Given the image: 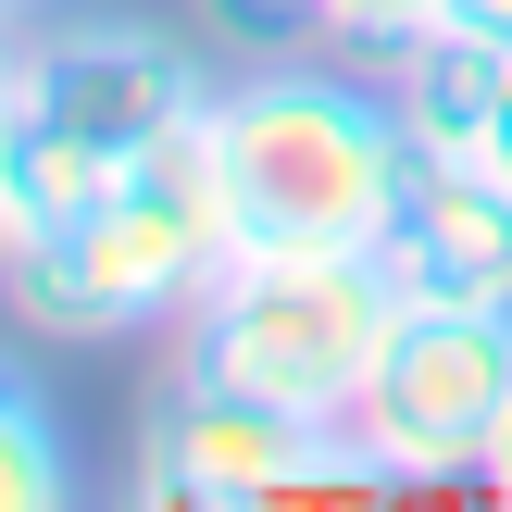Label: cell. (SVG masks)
Segmentation results:
<instances>
[{"label":"cell","instance_id":"15","mask_svg":"<svg viewBox=\"0 0 512 512\" xmlns=\"http://www.w3.org/2000/svg\"><path fill=\"white\" fill-rule=\"evenodd\" d=\"M13 263H25V225H13V200H0V288H13Z\"/></svg>","mask_w":512,"mask_h":512},{"label":"cell","instance_id":"6","mask_svg":"<svg viewBox=\"0 0 512 512\" xmlns=\"http://www.w3.org/2000/svg\"><path fill=\"white\" fill-rule=\"evenodd\" d=\"M13 88H25V113H50L75 150L138 163V150H163L175 125H200L213 75H200L163 25H138V13H88V25H25Z\"/></svg>","mask_w":512,"mask_h":512},{"label":"cell","instance_id":"13","mask_svg":"<svg viewBox=\"0 0 512 512\" xmlns=\"http://www.w3.org/2000/svg\"><path fill=\"white\" fill-rule=\"evenodd\" d=\"M475 488H488V500H512V413H500V438H488V463H475Z\"/></svg>","mask_w":512,"mask_h":512},{"label":"cell","instance_id":"9","mask_svg":"<svg viewBox=\"0 0 512 512\" xmlns=\"http://www.w3.org/2000/svg\"><path fill=\"white\" fill-rule=\"evenodd\" d=\"M100 188H113V163H100V150H75L50 113H13V138H0V200H13V225H25V238L75 225Z\"/></svg>","mask_w":512,"mask_h":512},{"label":"cell","instance_id":"14","mask_svg":"<svg viewBox=\"0 0 512 512\" xmlns=\"http://www.w3.org/2000/svg\"><path fill=\"white\" fill-rule=\"evenodd\" d=\"M450 25H488V38H512V0H463Z\"/></svg>","mask_w":512,"mask_h":512},{"label":"cell","instance_id":"17","mask_svg":"<svg viewBox=\"0 0 512 512\" xmlns=\"http://www.w3.org/2000/svg\"><path fill=\"white\" fill-rule=\"evenodd\" d=\"M475 163H488V175H500V188H512V113H500V138H488V150H475Z\"/></svg>","mask_w":512,"mask_h":512},{"label":"cell","instance_id":"16","mask_svg":"<svg viewBox=\"0 0 512 512\" xmlns=\"http://www.w3.org/2000/svg\"><path fill=\"white\" fill-rule=\"evenodd\" d=\"M25 25H38V13H13V0H0V75H13V50H25Z\"/></svg>","mask_w":512,"mask_h":512},{"label":"cell","instance_id":"5","mask_svg":"<svg viewBox=\"0 0 512 512\" xmlns=\"http://www.w3.org/2000/svg\"><path fill=\"white\" fill-rule=\"evenodd\" d=\"M500 413H512V300H400L350 438L375 450L388 488H450L488 463Z\"/></svg>","mask_w":512,"mask_h":512},{"label":"cell","instance_id":"8","mask_svg":"<svg viewBox=\"0 0 512 512\" xmlns=\"http://www.w3.org/2000/svg\"><path fill=\"white\" fill-rule=\"evenodd\" d=\"M388 100H400V125H413V150L475 163V150L500 138V113H512V38H488V25H438V38H413L388 63Z\"/></svg>","mask_w":512,"mask_h":512},{"label":"cell","instance_id":"1","mask_svg":"<svg viewBox=\"0 0 512 512\" xmlns=\"http://www.w3.org/2000/svg\"><path fill=\"white\" fill-rule=\"evenodd\" d=\"M213 138V188L238 250H388L400 188H413V125H400L388 75H338V63H238L200 100Z\"/></svg>","mask_w":512,"mask_h":512},{"label":"cell","instance_id":"3","mask_svg":"<svg viewBox=\"0 0 512 512\" xmlns=\"http://www.w3.org/2000/svg\"><path fill=\"white\" fill-rule=\"evenodd\" d=\"M388 325L400 288L375 250H225V275L175 325V363L213 388H250L288 425H350L388 363Z\"/></svg>","mask_w":512,"mask_h":512},{"label":"cell","instance_id":"2","mask_svg":"<svg viewBox=\"0 0 512 512\" xmlns=\"http://www.w3.org/2000/svg\"><path fill=\"white\" fill-rule=\"evenodd\" d=\"M225 250H238V225H225V188H213V138L175 125L163 150L113 163V188L75 225L25 238L0 300L38 338H150V325H188V300L225 275Z\"/></svg>","mask_w":512,"mask_h":512},{"label":"cell","instance_id":"10","mask_svg":"<svg viewBox=\"0 0 512 512\" xmlns=\"http://www.w3.org/2000/svg\"><path fill=\"white\" fill-rule=\"evenodd\" d=\"M63 500H75V438L50 413L38 363L0 350V512H63Z\"/></svg>","mask_w":512,"mask_h":512},{"label":"cell","instance_id":"11","mask_svg":"<svg viewBox=\"0 0 512 512\" xmlns=\"http://www.w3.org/2000/svg\"><path fill=\"white\" fill-rule=\"evenodd\" d=\"M450 13H463V0H325V38H338L350 63H375V75H388L400 50H413V38H438Z\"/></svg>","mask_w":512,"mask_h":512},{"label":"cell","instance_id":"4","mask_svg":"<svg viewBox=\"0 0 512 512\" xmlns=\"http://www.w3.org/2000/svg\"><path fill=\"white\" fill-rule=\"evenodd\" d=\"M300 488H388L375 450L350 425H288L250 388H213V375L175 363L138 413V463H125V500L150 512H250V500H300Z\"/></svg>","mask_w":512,"mask_h":512},{"label":"cell","instance_id":"12","mask_svg":"<svg viewBox=\"0 0 512 512\" xmlns=\"http://www.w3.org/2000/svg\"><path fill=\"white\" fill-rule=\"evenodd\" d=\"M200 25H213L238 63H275L288 38H325V0H188Z\"/></svg>","mask_w":512,"mask_h":512},{"label":"cell","instance_id":"7","mask_svg":"<svg viewBox=\"0 0 512 512\" xmlns=\"http://www.w3.org/2000/svg\"><path fill=\"white\" fill-rule=\"evenodd\" d=\"M375 263H388L400 300H512V188L488 163H438L425 150Z\"/></svg>","mask_w":512,"mask_h":512}]
</instances>
